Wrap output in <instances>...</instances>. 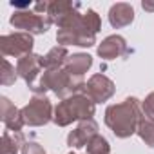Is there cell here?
Segmentation results:
<instances>
[{
  "instance_id": "6da1fadb",
  "label": "cell",
  "mask_w": 154,
  "mask_h": 154,
  "mask_svg": "<svg viewBox=\"0 0 154 154\" xmlns=\"http://www.w3.org/2000/svg\"><path fill=\"white\" fill-rule=\"evenodd\" d=\"M141 118V107L136 98H127L122 103L109 105L105 111V123L118 138H129L138 132Z\"/></svg>"
},
{
  "instance_id": "7a4b0ae2",
  "label": "cell",
  "mask_w": 154,
  "mask_h": 154,
  "mask_svg": "<svg viewBox=\"0 0 154 154\" xmlns=\"http://www.w3.org/2000/svg\"><path fill=\"white\" fill-rule=\"evenodd\" d=\"M94 102L84 94V93H78V94H72L65 100H62L56 109H54V123L58 127H65L72 122H84V120H93L94 116Z\"/></svg>"
},
{
  "instance_id": "3957f363",
  "label": "cell",
  "mask_w": 154,
  "mask_h": 154,
  "mask_svg": "<svg viewBox=\"0 0 154 154\" xmlns=\"http://www.w3.org/2000/svg\"><path fill=\"white\" fill-rule=\"evenodd\" d=\"M47 89H51L56 96L65 100L72 94H78V91H85V84L82 76H72L65 69H54V71H44L38 82L36 96L40 93H45Z\"/></svg>"
},
{
  "instance_id": "277c9868",
  "label": "cell",
  "mask_w": 154,
  "mask_h": 154,
  "mask_svg": "<svg viewBox=\"0 0 154 154\" xmlns=\"http://www.w3.org/2000/svg\"><path fill=\"white\" fill-rule=\"evenodd\" d=\"M22 114H24L26 125H31V127L45 125V123H49L54 118L53 116V105H51V102L45 96H35L22 109Z\"/></svg>"
},
{
  "instance_id": "5b68a950",
  "label": "cell",
  "mask_w": 154,
  "mask_h": 154,
  "mask_svg": "<svg viewBox=\"0 0 154 154\" xmlns=\"http://www.w3.org/2000/svg\"><path fill=\"white\" fill-rule=\"evenodd\" d=\"M33 49V36L29 33H13L0 38V51L4 56H15L22 58L26 54H31Z\"/></svg>"
},
{
  "instance_id": "8992f818",
  "label": "cell",
  "mask_w": 154,
  "mask_h": 154,
  "mask_svg": "<svg viewBox=\"0 0 154 154\" xmlns=\"http://www.w3.org/2000/svg\"><path fill=\"white\" fill-rule=\"evenodd\" d=\"M51 18L49 17H42L38 13H31V11H17L11 17V26H15L17 29H24L29 35H42L49 29L51 26Z\"/></svg>"
},
{
  "instance_id": "52a82bcc",
  "label": "cell",
  "mask_w": 154,
  "mask_h": 154,
  "mask_svg": "<svg viewBox=\"0 0 154 154\" xmlns=\"http://www.w3.org/2000/svg\"><path fill=\"white\" fill-rule=\"evenodd\" d=\"M114 84L112 80H109L107 76L103 74H93L89 82L85 84V91L84 94H87L94 103H102V102H107L112 94H114Z\"/></svg>"
},
{
  "instance_id": "ba28073f",
  "label": "cell",
  "mask_w": 154,
  "mask_h": 154,
  "mask_svg": "<svg viewBox=\"0 0 154 154\" xmlns=\"http://www.w3.org/2000/svg\"><path fill=\"white\" fill-rule=\"evenodd\" d=\"M40 69H42V65H40V56H38V54H33V53L22 56V58L18 60V63H17V74L20 76V78L26 80V84H27L33 91H36L35 80H36Z\"/></svg>"
},
{
  "instance_id": "9c48e42d",
  "label": "cell",
  "mask_w": 154,
  "mask_h": 154,
  "mask_svg": "<svg viewBox=\"0 0 154 154\" xmlns=\"http://www.w3.org/2000/svg\"><path fill=\"white\" fill-rule=\"evenodd\" d=\"M0 116H2V122H4L6 129L11 131V132H20L22 127L26 125L22 111L17 109L9 102V98H6V96L0 98Z\"/></svg>"
},
{
  "instance_id": "30bf717a",
  "label": "cell",
  "mask_w": 154,
  "mask_h": 154,
  "mask_svg": "<svg viewBox=\"0 0 154 154\" xmlns=\"http://www.w3.org/2000/svg\"><path fill=\"white\" fill-rule=\"evenodd\" d=\"M98 134V123L94 120H84L80 122V125L76 127L74 131H71V134L67 136V145L71 147H85L89 143L91 138H94Z\"/></svg>"
},
{
  "instance_id": "8fae6325",
  "label": "cell",
  "mask_w": 154,
  "mask_h": 154,
  "mask_svg": "<svg viewBox=\"0 0 154 154\" xmlns=\"http://www.w3.org/2000/svg\"><path fill=\"white\" fill-rule=\"evenodd\" d=\"M125 53H127V44L120 35H111L98 45V56H102L103 60H114Z\"/></svg>"
},
{
  "instance_id": "7c38bea8",
  "label": "cell",
  "mask_w": 154,
  "mask_h": 154,
  "mask_svg": "<svg viewBox=\"0 0 154 154\" xmlns=\"http://www.w3.org/2000/svg\"><path fill=\"white\" fill-rule=\"evenodd\" d=\"M56 40L62 45H80V47H91L96 44V36L82 31H71V29H58Z\"/></svg>"
},
{
  "instance_id": "4fadbf2b",
  "label": "cell",
  "mask_w": 154,
  "mask_h": 154,
  "mask_svg": "<svg viewBox=\"0 0 154 154\" xmlns=\"http://www.w3.org/2000/svg\"><path fill=\"white\" fill-rule=\"evenodd\" d=\"M132 20H134V9H132L131 4H125V2L114 4L111 8V11H109V22L116 29L129 26Z\"/></svg>"
},
{
  "instance_id": "5bb4252c",
  "label": "cell",
  "mask_w": 154,
  "mask_h": 154,
  "mask_svg": "<svg viewBox=\"0 0 154 154\" xmlns=\"http://www.w3.org/2000/svg\"><path fill=\"white\" fill-rule=\"evenodd\" d=\"M69 54H67V49L63 45H56L53 47L45 56H40V65L44 71H54V69H60L65 65Z\"/></svg>"
},
{
  "instance_id": "9a60e30c",
  "label": "cell",
  "mask_w": 154,
  "mask_h": 154,
  "mask_svg": "<svg viewBox=\"0 0 154 154\" xmlns=\"http://www.w3.org/2000/svg\"><path fill=\"white\" fill-rule=\"evenodd\" d=\"M93 65V58L89 54H84V53H78V54H72L67 58L63 69L72 74V76H82L84 72H87V69Z\"/></svg>"
},
{
  "instance_id": "2e32d148",
  "label": "cell",
  "mask_w": 154,
  "mask_h": 154,
  "mask_svg": "<svg viewBox=\"0 0 154 154\" xmlns=\"http://www.w3.org/2000/svg\"><path fill=\"white\" fill-rule=\"evenodd\" d=\"M24 136L22 132H11L6 131L2 134V147H0V154H18L20 147H24Z\"/></svg>"
},
{
  "instance_id": "e0dca14e",
  "label": "cell",
  "mask_w": 154,
  "mask_h": 154,
  "mask_svg": "<svg viewBox=\"0 0 154 154\" xmlns=\"http://www.w3.org/2000/svg\"><path fill=\"white\" fill-rule=\"evenodd\" d=\"M138 136L149 147H154V120L152 118H141L138 125Z\"/></svg>"
},
{
  "instance_id": "ac0fdd59",
  "label": "cell",
  "mask_w": 154,
  "mask_h": 154,
  "mask_svg": "<svg viewBox=\"0 0 154 154\" xmlns=\"http://www.w3.org/2000/svg\"><path fill=\"white\" fill-rule=\"evenodd\" d=\"M85 147H87V154H109L111 152L109 141L103 136H100V134H96L94 138H91Z\"/></svg>"
},
{
  "instance_id": "d6986e66",
  "label": "cell",
  "mask_w": 154,
  "mask_h": 154,
  "mask_svg": "<svg viewBox=\"0 0 154 154\" xmlns=\"http://www.w3.org/2000/svg\"><path fill=\"white\" fill-rule=\"evenodd\" d=\"M15 80H17V69L8 60H4L2 62V72H0V84L11 85V84H15Z\"/></svg>"
},
{
  "instance_id": "ffe728a7",
  "label": "cell",
  "mask_w": 154,
  "mask_h": 154,
  "mask_svg": "<svg viewBox=\"0 0 154 154\" xmlns=\"http://www.w3.org/2000/svg\"><path fill=\"white\" fill-rule=\"evenodd\" d=\"M84 20H85V26L91 33H98L100 27H102V22H100V17L93 11V9H87V13H84Z\"/></svg>"
},
{
  "instance_id": "44dd1931",
  "label": "cell",
  "mask_w": 154,
  "mask_h": 154,
  "mask_svg": "<svg viewBox=\"0 0 154 154\" xmlns=\"http://www.w3.org/2000/svg\"><path fill=\"white\" fill-rule=\"evenodd\" d=\"M141 109H143V112H145L149 118L154 120V93H150V94L145 98V102L141 103Z\"/></svg>"
},
{
  "instance_id": "7402d4cb",
  "label": "cell",
  "mask_w": 154,
  "mask_h": 154,
  "mask_svg": "<svg viewBox=\"0 0 154 154\" xmlns=\"http://www.w3.org/2000/svg\"><path fill=\"white\" fill-rule=\"evenodd\" d=\"M22 154H45V150L42 149V145H38L35 141H29L22 147Z\"/></svg>"
},
{
  "instance_id": "603a6c76",
  "label": "cell",
  "mask_w": 154,
  "mask_h": 154,
  "mask_svg": "<svg viewBox=\"0 0 154 154\" xmlns=\"http://www.w3.org/2000/svg\"><path fill=\"white\" fill-rule=\"evenodd\" d=\"M143 9L145 11H154V2H149V0H145V2H141Z\"/></svg>"
},
{
  "instance_id": "cb8c5ba5",
  "label": "cell",
  "mask_w": 154,
  "mask_h": 154,
  "mask_svg": "<svg viewBox=\"0 0 154 154\" xmlns=\"http://www.w3.org/2000/svg\"><path fill=\"white\" fill-rule=\"evenodd\" d=\"M69 154H74V152H69Z\"/></svg>"
}]
</instances>
